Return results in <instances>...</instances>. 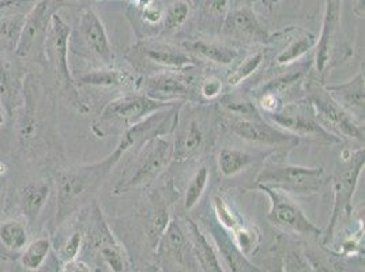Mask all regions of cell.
Returning a JSON list of instances; mask_svg holds the SVG:
<instances>
[{"instance_id":"6da1fadb","label":"cell","mask_w":365,"mask_h":272,"mask_svg":"<svg viewBox=\"0 0 365 272\" xmlns=\"http://www.w3.org/2000/svg\"><path fill=\"white\" fill-rule=\"evenodd\" d=\"M130 152L128 145L120 139L115 150L106 158L76 167H67L56 174V210L51 234H55L68 219L85 210L107 182L123 157Z\"/></svg>"},{"instance_id":"7a4b0ae2","label":"cell","mask_w":365,"mask_h":272,"mask_svg":"<svg viewBox=\"0 0 365 272\" xmlns=\"http://www.w3.org/2000/svg\"><path fill=\"white\" fill-rule=\"evenodd\" d=\"M88 212L78 216L83 230V248L81 255L94 272H135L134 263L122 240H119L109 226L101 207L93 202Z\"/></svg>"},{"instance_id":"3957f363","label":"cell","mask_w":365,"mask_h":272,"mask_svg":"<svg viewBox=\"0 0 365 272\" xmlns=\"http://www.w3.org/2000/svg\"><path fill=\"white\" fill-rule=\"evenodd\" d=\"M70 38L71 28L63 21L59 13H56L52 16L44 44L46 64L52 68V74L61 91V98L79 115H86L91 112V108L86 105L79 94L76 76L71 73L68 63Z\"/></svg>"},{"instance_id":"277c9868","label":"cell","mask_w":365,"mask_h":272,"mask_svg":"<svg viewBox=\"0 0 365 272\" xmlns=\"http://www.w3.org/2000/svg\"><path fill=\"white\" fill-rule=\"evenodd\" d=\"M169 136H155L135 150L134 159L113 187V195L148 188L170 167L173 162V140Z\"/></svg>"},{"instance_id":"5b68a950","label":"cell","mask_w":365,"mask_h":272,"mask_svg":"<svg viewBox=\"0 0 365 272\" xmlns=\"http://www.w3.org/2000/svg\"><path fill=\"white\" fill-rule=\"evenodd\" d=\"M175 105L178 104L153 100L140 91L125 94L109 101L101 109L98 116L91 122V132L97 137L122 136L125 131L148 119L153 113Z\"/></svg>"},{"instance_id":"8992f818","label":"cell","mask_w":365,"mask_h":272,"mask_svg":"<svg viewBox=\"0 0 365 272\" xmlns=\"http://www.w3.org/2000/svg\"><path fill=\"white\" fill-rule=\"evenodd\" d=\"M218 116L214 117L212 109L203 104L188 106L187 113L179 109L178 125L172 135L173 162H188L199 158L213 145L214 125H218Z\"/></svg>"},{"instance_id":"52a82bcc","label":"cell","mask_w":365,"mask_h":272,"mask_svg":"<svg viewBox=\"0 0 365 272\" xmlns=\"http://www.w3.org/2000/svg\"><path fill=\"white\" fill-rule=\"evenodd\" d=\"M364 147H359L354 152L345 150L342 152V167L336 172L331 184L334 191V204L329 221V226L322 233L320 244L330 246L339 226L346 224L351 218V202L356 194L359 179L364 170Z\"/></svg>"},{"instance_id":"ba28073f","label":"cell","mask_w":365,"mask_h":272,"mask_svg":"<svg viewBox=\"0 0 365 272\" xmlns=\"http://www.w3.org/2000/svg\"><path fill=\"white\" fill-rule=\"evenodd\" d=\"M304 91L305 100L312 106L317 119L326 131L342 142L348 139L364 143V124L356 120L335 101L320 79L315 76L308 78L304 82Z\"/></svg>"},{"instance_id":"9c48e42d","label":"cell","mask_w":365,"mask_h":272,"mask_svg":"<svg viewBox=\"0 0 365 272\" xmlns=\"http://www.w3.org/2000/svg\"><path fill=\"white\" fill-rule=\"evenodd\" d=\"M329 180L323 167H307L269 158L255 179V185L273 188L284 194L311 197L319 194Z\"/></svg>"},{"instance_id":"30bf717a","label":"cell","mask_w":365,"mask_h":272,"mask_svg":"<svg viewBox=\"0 0 365 272\" xmlns=\"http://www.w3.org/2000/svg\"><path fill=\"white\" fill-rule=\"evenodd\" d=\"M157 272H200L192 242L185 225L179 216H172L154 252Z\"/></svg>"},{"instance_id":"8fae6325","label":"cell","mask_w":365,"mask_h":272,"mask_svg":"<svg viewBox=\"0 0 365 272\" xmlns=\"http://www.w3.org/2000/svg\"><path fill=\"white\" fill-rule=\"evenodd\" d=\"M218 122L220 127L230 135L262 147L292 150L300 143V137L267 122L260 115L236 116L227 112H220Z\"/></svg>"},{"instance_id":"7c38bea8","label":"cell","mask_w":365,"mask_h":272,"mask_svg":"<svg viewBox=\"0 0 365 272\" xmlns=\"http://www.w3.org/2000/svg\"><path fill=\"white\" fill-rule=\"evenodd\" d=\"M188 71L190 70L163 71L139 78L137 90L153 100L167 104H199L200 101L198 88H195V78Z\"/></svg>"},{"instance_id":"4fadbf2b","label":"cell","mask_w":365,"mask_h":272,"mask_svg":"<svg viewBox=\"0 0 365 272\" xmlns=\"http://www.w3.org/2000/svg\"><path fill=\"white\" fill-rule=\"evenodd\" d=\"M255 188L266 194L270 200L267 219L273 226L292 236L304 237L307 240H320L323 231L305 215L300 206L294 203L288 194L263 185H255Z\"/></svg>"},{"instance_id":"5bb4252c","label":"cell","mask_w":365,"mask_h":272,"mask_svg":"<svg viewBox=\"0 0 365 272\" xmlns=\"http://www.w3.org/2000/svg\"><path fill=\"white\" fill-rule=\"evenodd\" d=\"M63 6L61 0H38L25 18V23L18 41L16 56L21 61L33 59L44 63V44L52 16Z\"/></svg>"},{"instance_id":"9a60e30c","label":"cell","mask_w":365,"mask_h":272,"mask_svg":"<svg viewBox=\"0 0 365 272\" xmlns=\"http://www.w3.org/2000/svg\"><path fill=\"white\" fill-rule=\"evenodd\" d=\"M43 101L41 85L33 74H26L24 83V100L16 110V140L26 152H36L43 142L44 130L43 116L40 115V103Z\"/></svg>"},{"instance_id":"2e32d148","label":"cell","mask_w":365,"mask_h":272,"mask_svg":"<svg viewBox=\"0 0 365 272\" xmlns=\"http://www.w3.org/2000/svg\"><path fill=\"white\" fill-rule=\"evenodd\" d=\"M266 117L278 125V128L297 137H312L327 145L342 143L339 137L330 134L320 125L312 106L307 100L282 104L277 112L266 115Z\"/></svg>"},{"instance_id":"e0dca14e","label":"cell","mask_w":365,"mask_h":272,"mask_svg":"<svg viewBox=\"0 0 365 272\" xmlns=\"http://www.w3.org/2000/svg\"><path fill=\"white\" fill-rule=\"evenodd\" d=\"M127 59L137 68H150L157 73L191 70L197 66L195 59L184 49L161 41H142L133 46Z\"/></svg>"},{"instance_id":"ac0fdd59","label":"cell","mask_w":365,"mask_h":272,"mask_svg":"<svg viewBox=\"0 0 365 272\" xmlns=\"http://www.w3.org/2000/svg\"><path fill=\"white\" fill-rule=\"evenodd\" d=\"M178 197L179 194L172 184H165L157 189H153L149 194L150 207H149V212H146V218L143 224V236H145L146 251L152 257L153 261H154V252L157 249V245L172 219L170 207L178 200Z\"/></svg>"},{"instance_id":"d6986e66","label":"cell","mask_w":365,"mask_h":272,"mask_svg":"<svg viewBox=\"0 0 365 272\" xmlns=\"http://www.w3.org/2000/svg\"><path fill=\"white\" fill-rule=\"evenodd\" d=\"M74 38H79V43L85 48V53L88 56L97 59L104 67L113 66V48L109 43L107 31L101 19L93 10H85L79 16Z\"/></svg>"},{"instance_id":"ffe728a7","label":"cell","mask_w":365,"mask_h":272,"mask_svg":"<svg viewBox=\"0 0 365 272\" xmlns=\"http://www.w3.org/2000/svg\"><path fill=\"white\" fill-rule=\"evenodd\" d=\"M341 1L342 0H326L322 31L319 40L317 41L315 55V68L320 80L324 79L329 70H331L336 64L335 56L341 29Z\"/></svg>"},{"instance_id":"44dd1931","label":"cell","mask_w":365,"mask_h":272,"mask_svg":"<svg viewBox=\"0 0 365 272\" xmlns=\"http://www.w3.org/2000/svg\"><path fill=\"white\" fill-rule=\"evenodd\" d=\"M25 70L14 53L0 52V106L9 119H14L24 100Z\"/></svg>"},{"instance_id":"7402d4cb","label":"cell","mask_w":365,"mask_h":272,"mask_svg":"<svg viewBox=\"0 0 365 272\" xmlns=\"http://www.w3.org/2000/svg\"><path fill=\"white\" fill-rule=\"evenodd\" d=\"M202 224L205 231L210 236L221 261L228 272H264L258 266H255L250 257L245 256L233 241L230 233L221 226L213 215L203 218Z\"/></svg>"},{"instance_id":"603a6c76","label":"cell","mask_w":365,"mask_h":272,"mask_svg":"<svg viewBox=\"0 0 365 272\" xmlns=\"http://www.w3.org/2000/svg\"><path fill=\"white\" fill-rule=\"evenodd\" d=\"M364 71H359L356 75L344 83L324 85L326 90L331 94L335 101L360 122L364 124Z\"/></svg>"},{"instance_id":"cb8c5ba5","label":"cell","mask_w":365,"mask_h":272,"mask_svg":"<svg viewBox=\"0 0 365 272\" xmlns=\"http://www.w3.org/2000/svg\"><path fill=\"white\" fill-rule=\"evenodd\" d=\"M51 192L52 184L46 179L31 180L19 189L18 200L24 221L28 224V226H33L37 222L48 203Z\"/></svg>"},{"instance_id":"d4e9b609","label":"cell","mask_w":365,"mask_h":272,"mask_svg":"<svg viewBox=\"0 0 365 272\" xmlns=\"http://www.w3.org/2000/svg\"><path fill=\"white\" fill-rule=\"evenodd\" d=\"M185 225L191 237L200 272H228L206 231L191 218L185 219Z\"/></svg>"},{"instance_id":"484cf974","label":"cell","mask_w":365,"mask_h":272,"mask_svg":"<svg viewBox=\"0 0 365 272\" xmlns=\"http://www.w3.org/2000/svg\"><path fill=\"white\" fill-rule=\"evenodd\" d=\"M224 31L235 38L251 43H266L269 38L267 31L260 25L258 18L251 9H240L233 11L227 18Z\"/></svg>"},{"instance_id":"4316f807","label":"cell","mask_w":365,"mask_h":272,"mask_svg":"<svg viewBox=\"0 0 365 272\" xmlns=\"http://www.w3.org/2000/svg\"><path fill=\"white\" fill-rule=\"evenodd\" d=\"M78 88L96 86V88H138L139 78L125 71L113 67H106L100 70H93L83 75L76 78Z\"/></svg>"},{"instance_id":"83f0119b","label":"cell","mask_w":365,"mask_h":272,"mask_svg":"<svg viewBox=\"0 0 365 272\" xmlns=\"http://www.w3.org/2000/svg\"><path fill=\"white\" fill-rule=\"evenodd\" d=\"M184 48L190 55H195L200 59L218 66H230L240 56V52L236 48L209 43L205 40H190L184 43Z\"/></svg>"},{"instance_id":"f1b7e54d","label":"cell","mask_w":365,"mask_h":272,"mask_svg":"<svg viewBox=\"0 0 365 272\" xmlns=\"http://www.w3.org/2000/svg\"><path fill=\"white\" fill-rule=\"evenodd\" d=\"M52 239L49 236H40L28 242V245L21 251L18 261L25 271H41L52 253Z\"/></svg>"},{"instance_id":"f546056e","label":"cell","mask_w":365,"mask_h":272,"mask_svg":"<svg viewBox=\"0 0 365 272\" xmlns=\"http://www.w3.org/2000/svg\"><path fill=\"white\" fill-rule=\"evenodd\" d=\"M26 16L18 11H0V52L16 55Z\"/></svg>"},{"instance_id":"4dcf8cb0","label":"cell","mask_w":365,"mask_h":272,"mask_svg":"<svg viewBox=\"0 0 365 272\" xmlns=\"http://www.w3.org/2000/svg\"><path fill=\"white\" fill-rule=\"evenodd\" d=\"M29 242V226L25 221L10 218L0 222V244L11 253H21Z\"/></svg>"},{"instance_id":"1f68e13d","label":"cell","mask_w":365,"mask_h":272,"mask_svg":"<svg viewBox=\"0 0 365 272\" xmlns=\"http://www.w3.org/2000/svg\"><path fill=\"white\" fill-rule=\"evenodd\" d=\"M254 155L243 149L224 147L218 152L217 165L222 177L230 179L240 174L254 164Z\"/></svg>"},{"instance_id":"d6a6232c","label":"cell","mask_w":365,"mask_h":272,"mask_svg":"<svg viewBox=\"0 0 365 272\" xmlns=\"http://www.w3.org/2000/svg\"><path fill=\"white\" fill-rule=\"evenodd\" d=\"M317 41L318 40L315 36L304 33L303 36L292 40L289 44L275 56V64L281 67L293 64L294 61L303 58L307 52H309L311 48L317 46Z\"/></svg>"},{"instance_id":"836d02e7","label":"cell","mask_w":365,"mask_h":272,"mask_svg":"<svg viewBox=\"0 0 365 272\" xmlns=\"http://www.w3.org/2000/svg\"><path fill=\"white\" fill-rule=\"evenodd\" d=\"M309 66H302L299 70L290 71V73H285L281 75L275 76L272 80H269L267 83L262 85L258 90L255 91V97L259 95H264V94H270V95H275L279 97L289 89L290 86H293L294 83L300 82L304 78L307 71H308Z\"/></svg>"},{"instance_id":"e575fe53","label":"cell","mask_w":365,"mask_h":272,"mask_svg":"<svg viewBox=\"0 0 365 272\" xmlns=\"http://www.w3.org/2000/svg\"><path fill=\"white\" fill-rule=\"evenodd\" d=\"M56 258L61 264L70 260H74L76 257H81V252L83 248V230L79 222H76V226L67 234L63 240L59 241V245H53Z\"/></svg>"},{"instance_id":"d590c367","label":"cell","mask_w":365,"mask_h":272,"mask_svg":"<svg viewBox=\"0 0 365 272\" xmlns=\"http://www.w3.org/2000/svg\"><path fill=\"white\" fill-rule=\"evenodd\" d=\"M210 180V170L209 167H200L195 172V174L192 176V179L188 182L187 189H185V195H184V209L187 211L194 210L200 202V199L203 197L207 185Z\"/></svg>"},{"instance_id":"8d00e7d4","label":"cell","mask_w":365,"mask_h":272,"mask_svg":"<svg viewBox=\"0 0 365 272\" xmlns=\"http://www.w3.org/2000/svg\"><path fill=\"white\" fill-rule=\"evenodd\" d=\"M213 210L214 219L229 233H233L245 225L243 216L239 212L235 211L221 195L213 197Z\"/></svg>"},{"instance_id":"74e56055","label":"cell","mask_w":365,"mask_h":272,"mask_svg":"<svg viewBox=\"0 0 365 272\" xmlns=\"http://www.w3.org/2000/svg\"><path fill=\"white\" fill-rule=\"evenodd\" d=\"M264 56H266L264 51H257L250 56H247L244 61H240V64L235 68V71L227 79V85L229 88H237L247 79L254 75L263 64Z\"/></svg>"},{"instance_id":"f35d334b","label":"cell","mask_w":365,"mask_h":272,"mask_svg":"<svg viewBox=\"0 0 365 272\" xmlns=\"http://www.w3.org/2000/svg\"><path fill=\"white\" fill-rule=\"evenodd\" d=\"M232 239L237 248L243 252L247 257H252L257 255V252L262 245V233L258 227L254 225H243L236 231L230 233Z\"/></svg>"},{"instance_id":"ab89813d","label":"cell","mask_w":365,"mask_h":272,"mask_svg":"<svg viewBox=\"0 0 365 272\" xmlns=\"http://www.w3.org/2000/svg\"><path fill=\"white\" fill-rule=\"evenodd\" d=\"M188 16H190V6H188V3L184 1V0L175 1L168 9L165 21H164L165 31H178L179 28H182V25L185 23V21L188 19Z\"/></svg>"},{"instance_id":"60d3db41","label":"cell","mask_w":365,"mask_h":272,"mask_svg":"<svg viewBox=\"0 0 365 272\" xmlns=\"http://www.w3.org/2000/svg\"><path fill=\"white\" fill-rule=\"evenodd\" d=\"M222 90H224V85L221 79H218L217 76H207L198 83V97H200L203 101L217 100L222 94Z\"/></svg>"},{"instance_id":"b9f144b4","label":"cell","mask_w":365,"mask_h":272,"mask_svg":"<svg viewBox=\"0 0 365 272\" xmlns=\"http://www.w3.org/2000/svg\"><path fill=\"white\" fill-rule=\"evenodd\" d=\"M10 172H11L10 165L4 159H0V214L3 211V206L9 192Z\"/></svg>"},{"instance_id":"7bdbcfd3","label":"cell","mask_w":365,"mask_h":272,"mask_svg":"<svg viewBox=\"0 0 365 272\" xmlns=\"http://www.w3.org/2000/svg\"><path fill=\"white\" fill-rule=\"evenodd\" d=\"M229 0H205V13L212 18L225 16Z\"/></svg>"},{"instance_id":"ee69618b","label":"cell","mask_w":365,"mask_h":272,"mask_svg":"<svg viewBox=\"0 0 365 272\" xmlns=\"http://www.w3.org/2000/svg\"><path fill=\"white\" fill-rule=\"evenodd\" d=\"M59 272H94V270L85 258L76 257L74 260L63 263Z\"/></svg>"},{"instance_id":"f6af8a7d","label":"cell","mask_w":365,"mask_h":272,"mask_svg":"<svg viewBox=\"0 0 365 272\" xmlns=\"http://www.w3.org/2000/svg\"><path fill=\"white\" fill-rule=\"evenodd\" d=\"M143 16H145V19H146L148 22H150V23H155V22H158V21L161 19L163 13H161V10H160V9H157V7H154L152 4H149V6H146V7H145Z\"/></svg>"},{"instance_id":"bcb514c9","label":"cell","mask_w":365,"mask_h":272,"mask_svg":"<svg viewBox=\"0 0 365 272\" xmlns=\"http://www.w3.org/2000/svg\"><path fill=\"white\" fill-rule=\"evenodd\" d=\"M267 272H285L282 268V261H281V256L278 253V251L275 249V255L273 258L269 261V267H267Z\"/></svg>"},{"instance_id":"7dc6e473","label":"cell","mask_w":365,"mask_h":272,"mask_svg":"<svg viewBox=\"0 0 365 272\" xmlns=\"http://www.w3.org/2000/svg\"><path fill=\"white\" fill-rule=\"evenodd\" d=\"M9 117H7V115H6V112L3 110V108L0 106V127L6 122V120H7Z\"/></svg>"},{"instance_id":"c3c4849f","label":"cell","mask_w":365,"mask_h":272,"mask_svg":"<svg viewBox=\"0 0 365 272\" xmlns=\"http://www.w3.org/2000/svg\"><path fill=\"white\" fill-rule=\"evenodd\" d=\"M0 272H3V271H1V268H0Z\"/></svg>"},{"instance_id":"681fc988","label":"cell","mask_w":365,"mask_h":272,"mask_svg":"<svg viewBox=\"0 0 365 272\" xmlns=\"http://www.w3.org/2000/svg\"><path fill=\"white\" fill-rule=\"evenodd\" d=\"M153 272H157V271H153Z\"/></svg>"}]
</instances>
